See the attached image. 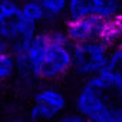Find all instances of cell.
<instances>
[{"label": "cell", "instance_id": "7c38bea8", "mask_svg": "<svg viewBox=\"0 0 122 122\" xmlns=\"http://www.w3.org/2000/svg\"><path fill=\"white\" fill-rule=\"evenodd\" d=\"M15 75V59L10 52L0 55V82H5Z\"/></svg>", "mask_w": 122, "mask_h": 122}, {"label": "cell", "instance_id": "9c48e42d", "mask_svg": "<svg viewBox=\"0 0 122 122\" xmlns=\"http://www.w3.org/2000/svg\"><path fill=\"white\" fill-rule=\"evenodd\" d=\"M119 36H121V16L106 20L102 30L101 40L105 42L106 45H112L119 40Z\"/></svg>", "mask_w": 122, "mask_h": 122}, {"label": "cell", "instance_id": "8992f818", "mask_svg": "<svg viewBox=\"0 0 122 122\" xmlns=\"http://www.w3.org/2000/svg\"><path fill=\"white\" fill-rule=\"evenodd\" d=\"M105 22L106 20L98 16H83V17L69 19L66 23L65 33L72 45L86 40L101 39Z\"/></svg>", "mask_w": 122, "mask_h": 122}, {"label": "cell", "instance_id": "5bb4252c", "mask_svg": "<svg viewBox=\"0 0 122 122\" xmlns=\"http://www.w3.org/2000/svg\"><path fill=\"white\" fill-rule=\"evenodd\" d=\"M60 121L62 122H85L86 119L78 111H75V112H66L65 115H62L60 116Z\"/></svg>", "mask_w": 122, "mask_h": 122}, {"label": "cell", "instance_id": "52a82bcc", "mask_svg": "<svg viewBox=\"0 0 122 122\" xmlns=\"http://www.w3.org/2000/svg\"><path fill=\"white\" fill-rule=\"evenodd\" d=\"M47 45H49V39L46 33H36L27 43L26 57H27V62H29V66L35 79H39V71L43 62Z\"/></svg>", "mask_w": 122, "mask_h": 122}, {"label": "cell", "instance_id": "6da1fadb", "mask_svg": "<svg viewBox=\"0 0 122 122\" xmlns=\"http://www.w3.org/2000/svg\"><path fill=\"white\" fill-rule=\"evenodd\" d=\"M75 108L91 122H122L121 71H102L86 78L76 95Z\"/></svg>", "mask_w": 122, "mask_h": 122}, {"label": "cell", "instance_id": "8fae6325", "mask_svg": "<svg viewBox=\"0 0 122 122\" xmlns=\"http://www.w3.org/2000/svg\"><path fill=\"white\" fill-rule=\"evenodd\" d=\"M20 13V3L16 0H0V23L16 17Z\"/></svg>", "mask_w": 122, "mask_h": 122}, {"label": "cell", "instance_id": "7a4b0ae2", "mask_svg": "<svg viewBox=\"0 0 122 122\" xmlns=\"http://www.w3.org/2000/svg\"><path fill=\"white\" fill-rule=\"evenodd\" d=\"M49 45L39 71V79H56L63 76L72 65V43L65 30H50L46 33Z\"/></svg>", "mask_w": 122, "mask_h": 122}, {"label": "cell", "instance_id": "4fadbf2b", "mask_svg": "<svg viewBox=\"0 0 122 122\" xmlns=\"http://www.w3.org/2000/svg\"><path fill=\"white\" fill-rule=\"evenodd\" d=\"M121 65H122V50L119 46H116L109 52L106 66L103 71H121Z\"/></svg>", "mask_w": 122, "mask_h": 122}, {"label": "cell", "instance_id": "3957f363", "mask_svg": "<svg viewBox=\"0 0 122 122\" xmlns=\"http://www.w3.org/2000/svg\"><path fill=\"white\" fill-rule=\"evenodd\" d=\"M108 55L109 45H106L101 39L73 43L71 69L81 78L93 76L105 69Z\"/></svg>", "mask_w": 122, "mask_h": 122}, {"label": "cell", "instance_id": "277c9868", "mask_svg": "<svg viewBox=\"0 0 122 122\" xmlns=\"http://www.w3.org/2000/svg\"><path fill=\"white\" fill-rule=\"evenodd\" d=\"M33 106L29 112L32 121H50L59 118L66 109V96L56 88L39 89L33 96Z\"/></svg>", "mask_w": 122, "mask_h": 122}, {"label": "cell", "instance_id": "ba28073f", "mask_svg": "<svg viewBox=\"0 0 122 122\" xmlns=\"http://www.w3.org/2000/svg\"><path fill=\"white\" fill-rule=\"evenodd\" d=\"M37 3L42 6L46 19H57L66 13L68 0H37Z\"/></svg>", "mask_w": 122, "mask_h": 122}, {"label": "cell", "instance_id": "2e32d148", "mask_svg": "<svg viewBox=\"0 0 122 122\" xmlns=\"http://www.w3.org/2000/svg\"><path fill=\"white\" fill-rule=\"evenodd\" d=\"M17 3H23V2H27V0H16Z\"/></svg>", "mask_w": 122, "mask_h": 122}, {"label": "cell", "instance_id": "5b68a950", "mask_svg": "<svg viewBox=\"0 0 122 122\" xmlns=\"http://www.w3.org/2000/svg\"><path fill=\"white\" fill-rule=\"evenodd\" d=\"M121 0H68L66 13L69 19L98 16L109 20L119 16Z\"/></svg>", "mask_w": 122, "mask_h": 122}, {"label": "cell", "instance_id": "30bf717a", "mask_svg": "<svg viewBox=\"0 0 122 122\" xmlns=\"http://www.w3.org/2000/svg\"><path fill=\"white\" fill-rule=\"evenodd\" d=\"M20 13L32 20H35L36 23H42L46 16L45 12L42 9V6L37 3V0H27V2L20 3Z\"/></svg>", "mask_w": 122, "mask_h": 122}, {"label": "cell", "instance_id": "9a60e30c", "mask_svg": "<svg viewBox=\"0 0 122 122\" xmlns=\"http://www.w3.org/2000/svg\"><path fill=\"white\" fill-rule=\"evenodd\" d=\"M9 52V42L0 35V55L2 53H7Z\"/></svg>", "mask_w": 122, "mask_h": 122}, {"label": "cell", "instance_id": "e0dca14e", "mask_svg": "<svg viewBox=\"0 0 122 122\" xmlns=\"http://www.w3.org/2000/svg\"><path fill=\"white\" fill-rule=\"evenodd\" d=\"M0 102H2V95H0Z\"/></svg>", "mask_w": 122, "mask_h": 122}]
</instances>
